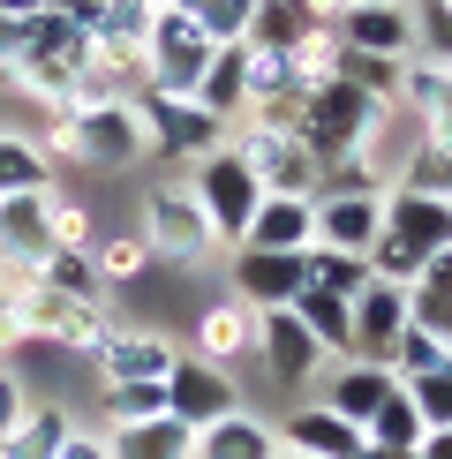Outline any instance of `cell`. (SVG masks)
Segmentation results:
<instances>
[{
	"label": "cell",
	"mask_w": 452,
	"mask_h": 459,
	"mask_svg": "<svg viewBox=\"0 0 452 459\" xmlns=\"http://www.w3.org/2000/svg\"><path fill=\"white\" fill-rule=\"evenodd\" d=\"M438 248H452V204L414 196V188H385V226H377V248H369V279L414 286Z\"/></svg>",
	"instance_id": "obj_1"
},
{
	"label": "cell",
	"mask_w": 452,
	"mask_h": 459,
	"mask_svg": "<svg viewBox=\"0 0 452 459\" xmlns=\"http://www.w3.org/2000/svg\"><path fill=\"white\" fill-rule=\"evenodd\" d=\"M136 234L151 241V256L174 264V272H196V264L219 256V234H212V219H204V204L188 196V181H151L143 188Z\"/></svg>",
	"instance_id": "obj_2"
},
{
	"label": "cell",
	"mask_w": 452,
	"mask_h": 459,
	"mask_svg": "<svg viewBox=\"0 0 452 459\" xmlns=\"http://www.w3.org/2000/svg\"><path fill=\"white\" fill-rule=\"evenodd\" d=\"M188 196L204 204V219H212L219 248L234 256L241 234H249V219H256V204H264V181L241 166V151H234V143H219L212 159H196V174H188Z\"/></svg>",
	"instance_id": "obj_3"
},
{
	"label": "cell",
	"mask_w": 452,
	"mask_h": 459,
	"mask_svg": "<svg viewBox=\"0 0 452 459\" xmlns=\"http://www.w3.org/2000/svg\"><path fill=\"white\" fill-rule=\"evenodd\" d=\"M212 53H219V46L196 30V15L159 8V15H151V30H143V91L196 99V83H204V68H212Z\"/></svg>",
	"instance_id": "obj_4"
},
{
	"label": "cell",
	"mask_w": 452,
	"mask_h": 459,
	"mask_svg": "<svg viewBox=\"0 0 452 459\" xmlns=\"http://www.w3.org/2000/svg\"><path fill=\"white\" fill-rule=\"evenodd\" d=\"M136 113H143V136H151V159L166 166H196L234 136L219 113H204L196 99H174V91H136Z\"/></svg>",
	"instance_id": "obj_5"
},
{
	"label": "cell",
	"mask_w": 452,
	"mask_h": 459,
	"mask_svg": "<svg viewBox=\"0 0 452 459\" xmlns=\"http://www.w3.org/2000/svg\"><path fill=\"white\" fill-rule=\"evenodd\" d=\"M68 159L91 166V174H128V166H143L151 159L143 113L136 106H83V113H68Z\"/></svg>",
	"instance_id": "obj_6"
},
{
	"label": "cell",
	"mask_w": 452,
	"mask_h": 459,
	"mask_svg": "<svg viewBox=\"0 0 452 459\" xmlns=\"http://www.w3.org/2000/svg\"><path fill=\"white\" fill-rule=\"evenodd\" d=\"M99 361V385H166V369L181 361V347L159 332V324H113Z\"/></svg>",
	"instance_id": "obj_7"
},
{
	"label": "cell",
	"mask_w": 452,
	"mask_h": 459,
	"mask_svg": "<svg viewBox=\"0 0 452 459\" xmlns=\"http://www.w3.org/2000/svg\"><path fill=\"white\" fill-rule=\"evenodd\" d=\"M234 407H241L234 369H212V361H196V354H181L174 369H166V414H174V422L212 429V422H226Z\"/></svg>",
	"instance_id": "obj_8"
},
{
	"label": "cell",
	"mask_w": 452,
	"mask_h": 459,
	"mask_svg": "<svg viewBox=\"0 0 452 459\" xmlns=\"http://www.w3.org/2000/svg\"><path fill=\"white\" fill-rule=\"evenodd\" d=\"M256 361L272 369V385H317V369H325V347L309 339V324H301L294 309H256Z\"/></svg>",
	"instance_id": "obj_9"
},
{
	"label": "cell",
	"mask_w": 452,
	"mask_h": 459,
	"mask_svg": "<svg viewBox=\"0 0 452 459\" xmlns=\"http://www.w3.org/2000/svg\"><path fill=\"white\" fill-rule=\"evenodd\" d=\"M226 279H234V301H249V309H294V294L309 286V264L279 256V248H234V264H226Z\"/></svg>",
	"instance_id": "obj_10"
},
{
	"label": "cell",
	"mask_w": 452,
	"mask_h": 459,
	"mask_svg": "<svg viewBox=\"0 0 452 459\" xmlns=\"http://www.w3.org/2000/svg\"><path fill=\"white\" fill-rule=\"evenodd\" d=\"M188 354L196 361H212V369H241V361L256 354V309L249 301H204L196 324H188Z\"/></svg>",
	"instance_id": "obj_11"
},
{
	"label": "cell",
	"mask_w": 452,
	"mask_h": 459,
	"mask_svg": "<svg viewBox=\"0 0 452 459\" xmlns=\"http://www.w3.org/2000/svg\"><path fill=\"white\" fill-rule=\"evenodd\" d=\"M332 30H339L347 53H369V61H414V8H407V0H385V8H339Z\"/></svg>",
	"instance_id": "obj_12"
},
{
	"label": "cell",
	"mask_w": 452,
	"mask_h": 459,
	"mask_svg": "<svg viewBox=\"0 0 452 459\" xmlns=\"http://www.w3.org/2000/svg\"><path fill=\"white\" fill-rule=\"evenodd\" d=\"M279 445L287 452H309V459H369V437L354 422H339L325 399H309V407H287V422H272Z\"/></svg>",
	"instance_id": "obj_13"
},
{
	"label": "cell",
	"mask_w": 452,
	"mask_h": 459,
	"mask_svg": "<svg viewBox=\"0 0 452 459\" xmlns=\"http://www.w3.org/2000/svg\"><path fill=\"white\" fill-rule=\"evenodd\" d=\"M377 226H385V196H317V248H347L369 264Z\"/></svg>",
	"instance_id": "obj_14"
},
{
	"label": "cell",
	"mask_w": 452,
	"mask_h": 459,
	"mask_svg": "<svg viewBox=\"0 0 452 459\" xmlns=\"http://www.w3.org/2000/svg\"><path fill=\"white\" fill-rule=\"evenodd\" d=\"M392 392H400V377H392L385 361L354 354V361H339V369H332V385H325V407L339 414V422H354V429H362V422H369L377 407H385Z\"/></svg>",
	"instance_id": "obj_15"
},
{
	"label": "cell",
	"mask_w": 452,
	"mask_h": 459,
	"mask_svg": "<svg viewBox=\"0 0 452 459\" xmlns=\"http://www.w3.org/2000/svg\"><path fill=\"white\" fill-rule=\"evenodd\" d=\"M400 332H407V286H392V279H369L362 294H354V354L385 361Z\"/></svg>",
	"instance_id": "obj_16"
},
{
	"label": "cell",
	"mask_w": 452,
	"mask_h": 459,
	"mask_svg": "<svg viewBox=\"0 0 452 459\" xmlns=\"http://www.w3.org/2000/svg\"><path fill=\"white\" fill-rule=\"evenodd\" d=\"M0 256L8 264H46L53 256V204L38 196H0Z\"/></svg>",
	"instance_id": "obj_17"
},
{
	"label": "cell",
	"mask_w": 452,
	"mask_h": 459,
	"mask_svg": "<svg viewBox=\"0 0 452 459\" xmlns=\"http://www.w3.org/2000/svg\"><path fill=\"white\" fill-rule=\"evenodd\" d=\"M309 241H317V204H301V196H264L249 234H241V248H279V256H294Z\"/></svg>",
	"instance_id": "obj_18"
},
{
	"label": "cell",
	"mask_w": 452,
	"mask_h": 459,
	"mask_svg": "<svg viewBox=\"0 0 452 459\" xmlns=\"http://www.w3.org/2000/svg\"><path fill=\"white\" fill-rule=\"evenodd\" d=\"M196 459H279V429L264 422V414L234 407L226 422L196 429Z\"/></svg>",
	"instance_id": "obj_19"
},
{
	"label": "cell",
	"mask_w": 452,
	"mask_h": 459,
	"mask_svg": "<svg viewBox=\"0 0 452 459\" xmlns=\"http://www.w3.org/2000/svg\"><path fill=\"white\" fill-rule=\"evenodd\" d=\"M294 316L309 324V339L339 361H354V301L347 294H325V286H301L294 294Z\"/></svg>",
	"instance_id": "obj_20"
},
{
	"label": "cell",
	"mask_w": 452,
	"mask_h": 459,
	"mask_svg": "<svg viewBox=\"0 0 452 459\" xmlns=\"http://www.w3.org/2000/svg\"><path fill=\"white\" fill-rule=\"evenodd\" d=\"M113 459H196V429L159 414V422H128V429H106Z\"/></svg>",
	"instance_id": "obj_21"
},
{
	"label": "cell",
	"mask_w": 452,
	"mask_h": 459,
	"mask_svg": "<svg viewBox=\"0 0 452 459\" xmlns=\"http://www.w3.org/2000/svg\"><path fill=\"white\" fill-rule=\"evenodd\" d=\"M91 264H99V286H106V294H128V286H143L151 272H159V256H151L143 234H106V241H91Z\"/></svg>",
	"instance_id": "obj_22"
},
{
	"label": "cell",
	"mask_w": 452,
	"mask_h": 459,
	"mask_svg": "<svg viewBox=\"0 0 452 459\" xmlns=\"http://www.w3.org/2000/svg\"><path fill=\"white\" fill-rule=\"evenodd\" d=\"M53 188V159L30 143V128H0V196H38Z\"/></svg>",
	"instance_id": "obj_23"
},
{
	"label": "cell",
	"mask_w": 452,
	"mask_h": 459,
	"mask_svg": "<svg viewBox=\"0 0 452 459\" xmlns=\"http://www.w3.org/2000/svg\"><path fill=\"white\" fill-rule=\"evenodd\" d=\"M392 188H414V196L452 204V143L414 136V143H407V159H400V174H392Z\"/></svg>",
	"instance_id": "obj_24"
},
{
	"label": "cell",
	"mask_w": 452,
	"mask_h": 459,
	"mask_svg": "<svg viewBox=\"0 0 452 459\" xmlns=\"http://www.w3.org/2000/svg\"><path fill=\"white\" fill-rule=\"evenodd\" d=\"M309 23H317V15L301 8V0H256V15H249V30H241V46H256V53H294Z\"/></svg>",
	"instance_id": "obj_25"
},
{
	"label": "cell",
	"mask_w": 452,
	"mask_h": 459,
	"mask_svg": "<svg viewBox=\"0 0 452 459\" xmlns=\"http://www.w3.org/2000/svg\"><path fill=\"white\" fill-rule=\"evenodd\" d=\"M196 106L219 113L226 128L249 113V91H241V46H219V53H212V68H204V83H196Z\"/></svg>",
	"instance_id": "obj_26"
},
{
	"label": "cell",
	"mask_w": 452,
	"mask_h": 459,
	"mask_svg": "<svg viewBox=\"0 0 452 459\" xmlns=\"http://www.w3.org/2000/svg\"><path fill=\"white\" fill-rule=\"evenodd\" d=\"M68 429H75V422H68L61 407H30L23 422H15L8 437H0V459H53V452H61V437H68Z\"/></svg>",
	"instance_id": "obj_27"
},
{
	"label": "cell",
	"mask_w": 452,
	"mask_h": 459,
	"mask_svg": "<svg viewBox=\"0 0 452 459\" xmlns=\"http://www.w3.org/2000/svg\"><path fill=\"white\" fill-rule=\"evenodd\" d=\"M287 61H294V83H301V91H317V83H332V75L347 68V46H339V30H332V23H309Z\"/></svg>",
	"instance_id": "obj_28"
},
{
	"label": "cell",
	"mask_w": 452,
	"mask_h": 459,
	"mask_svg": "<svg viewBox=\"0 0 452 459\" xmlns=\"http://www.w3.org/2000/svg\"><path fill=\"white\" fill-rule=\"evenodd\" d=\"M38 279H46L53 294H68V301H106V286H99V264H91V248H53V256L38 264Z\"/></svg>",
	"instance_id": "obj_29"
},
{
	"label": "cell",
	"mask_w": 452,
	"mask_h": 459,
	"mask_svg": "<svg viewBox=\"0 0 452 459\" xmlns=\"http://www.w3.org/2000/svg\"><path fill=\"white\" fill-rule=\"evenodd\" d=\"M362 437H369L377 452H414V445H422V414H414V399H407V392H392L385 407L362 422Z\"/></svg>",
	"instance_id": "obj_30"
},
{
	"label": "cell",
	"mask_w": 452,
	"mask_h": 459,
	"mask_svg": "<svg viewBox=\"0 0 452 459\" xmlns=\"http://www.w3.org/2000/svg\"><path fill=\"white\" fill-rule=\"evenodd\" d=\"M301 264H309V286H325V294H362V286H369V264L362 256H347V248H301Z\"/></svg>",
	"instance_id": "obj_31"
},
{
	"label": "cell",
	"mask_w": 452,
	"mask_h": 459,
	"mask_svg": "<svg viewBox=\"0 0 452 459\" xmlns=\"http://www.w3.org/2000/svg\"><path fill=\"white\" fill-rule=\"evenodd\" d=\"M445 361H452V347H445V339H430L422 324H407V332L392 339V354H385V369L400 377V385H414V377H430V369H445Z\"/></svg>",
	"instance_id": "obj_32"
},
{
	"label": "cell",
	"mask_w": 452,
	"mask_h": 459,
	"mask_svg": "<svg viewBox=\"0 0 452 459\" xmlns=\"http://www.w3.org/2000/svg\"><path fill=\"white\" fill-rule=\"evenodd\" d=\"M99 407H106V429L159 422L166 414V385H99Z\"/></svg>",
	"instance_id": "obj_33"
},
{
	"label": "cell",
	"mask_w": 452,
	"mask_h": 459,
	"mask_svg": "<svg viewBox=\"0 0 452 459\" xmlns=\"http://www.w3.org/2000/svg\"><path fill=\"white\" fill-rule=\"evenodd\" d=\"M241 91H249V106L287 99V91H301V83H294V61H287V53H256V46H241Z\"/></svg>",
	"instance_id": "obj_34"
},
{
	"label": "cell",
	"mask_w": 452,
	"mask_h": 459,
	"mask_svg": "<svg viewBox=\"0 0 452 459\" xmlns=\"http://www.w3.org/2000/svg\"><path fill=\"white\" fill-rule=\"evenodd\" d=\"M385 188H392V174H385V166H369L362 151H347V159H332V166H325L317 196H385Z\"/></svg>",
	"instance_id": "obj_35"
},
{
	"label": "cell",
	"mask_w": 452,
	"mask_h": 459,
	"mask_svg": "<svg viewBox=\"0 0 452 459\" xmlns=\"http://www.w3.org/2000/svg\"><path fill=\"white\" fill-rule=\"evenodd\" d=\"M407 8H414V0H407ZM414 61L452 68V0H422V8H414Z\"/></svg>",
	"instance_id": "obj_36"
},
{
	"label": "cell",
	"mask_w": 452,
	"mask_h": 459,
	"mask_svg": "<svg viewBox=\"0 0 452 459\" xmlns=\"http://www.w3.org/2000/svg\"><path fill=\"white\" fill-rule=\"evenodd\" d=\"M196 30L212 38V46H241V30H249V15H256V0H196Z\"/></svg>",
	"instance_id": "obj_37"
},
{
	"label": "cell",
	"mask_w": 452,
	"mask_h": 459,
	"mask_svg": "<svg viewBox=\"0 0 452 459\" xmlns=\"http://www.w3.org/2000/svg\"><path fill=\"white\" fill-rule=\"evenodd\" d=\"M414 399V414H422V429H452V361L430 377H414V385H400Z\"/></svg>",
	"instance_id": "obj_38"
},
{
	"label": "cell",
	"mask_w": 452,
	"mask_h": 459,
	"mask_svg": "<svg viewBox=\"0 0 452 459\" xmlns=\"http://www.w3.org/2000/svg\"><path fill=\"white\" fill-rule=\"evenodd\" d=\"M46 204H53V248H91L99 234H91V212L75 196H61V181L46 188Z\"/></svg>",
	"instance_id": "obj_39"
},
{
	"label": "cell",
	"mask_w": 452,
	"mask_h": 459,
	"mask_svg": "<svg viewBox=\"0 0 452 459\" xmlns=\"http://www.w3.org/2000/svg\"><path fill=\"white\" fill-rule=\"evenodd\" d=\"M23 414H30V385H23V369H15V361H0V437L23 422Z\"/></svg>",
	"instance_id": "obj_40"
},
{
	"label": "cell",
	"mask_w": 452,
	"mask_h": 459,
	"mask_svg": "<svg viewBox=\"0 0 452 459\" xmlns=\"http://www.w3.org/2000/svg\"><path fill=\"white\" fill-rule=\"evenodd\" d=\"M53 459H113V445H106V429H68Z\"/></svg>",
	"instance_id": "obj_41"
},
{
	"label": "cell",
	"mask_w": 452,
	"mask_h": 459,
	"mask_svg": "<svg viewBox=\"0 0 452 459\" xmlns=\"http://www.w3.org/2000/svg\"><path fill=\"white\" fill-rule=\"evenodd\" d=\"M414 459H452V429H422V445H414Z\"/></svg>",
	"instance_id": "obj_42"
},
{
	"label": "cell",
	"mask_w": 452,
	"mask_h": 459,
	"mask_svg": "<svg viewBox=\"0 0 452 459\" xmlns=\"http://www.w3.org/2000/svg\"><path fill=\"white\" fill-rule=\"evenodd\" d=\"M15 347H23V332H15V309H8V301H0V361H8Z\"/></svg>",
	"instance_id": "obj_43"
},
{
	"label": "cell",
	"mask_w": 452,
	"mask_h": 459,
	"mask_svg": "<svg viewBox=\"0 0 452 459\" xmlns=\"http://www.w3.org/2000/svg\"><path fill=\"white\" fill-rule=\"evenodd\" d=\"M38 8H53V0H0V23H23V15H38Z\"/></svg>",
	"instance_id": "obj_44"
},
{
	"label": "cell",
	"mask_w": 452,
	"mask_h": 459,
	"mask_svg": "<svg viewBox=\"0 0 452 459\" xmlns=\"http://www.w3.org/2000/svg\"><path fill=\"white\" fill-rule=\"evenodd\" d=\"M301 8H309L317 23H332V15H339V0H301Z\"/></svg>",
	"instance_id": "obj_45"
},
{
	"label": "cell",
	"mask_w": 452,
	"mask_h": 459,
	"mask_svg": "<svg viewBox=\"0 0 452 459\" xmlns=\"http://www.w3.org/2000/svg\"><path fill=\"white\" fill-rule=\"evenodd\" d=\"M369 459H414V452H377V445H369Z\"/></svg>",
	"instance_id": "obj_46"
},
{
	"label": "cell",
	"mask_w": 452,
	"mask_h": 459,
	"mask_svg": "<svg viewBox=\"0 0 452 459\" xmlns=\"http://www.w3.org/2000/svg\"><path fill=\"white\" fill-rule=\"evenodd\" d=\"M339 8H385V0H339Z\"/></svg>",
	"instance_id": "obj_47"
},
{
	"label": "cell",
	"mask_w": 452,
	"mask_h": 459,
	"mask_svg": "<svg viewBox=\"0 0 452 459\" xmlns=\"http://www.w3.org/2000/svg\"><path fill=\"white\" fill-rule=\"evenodd\" d=\"M279 459H309V452H287V445H279Z\"/></svg>",
	"instance_id": "obj_48"
},
{
	"label": "cell",
	"mask_w": 452,
	"mask_h": 459,
	"mask_svg": "<svg viewBox=\"0 0 452 459\" xmlns=\"http://www.w3.org/2000/svg\"><path fill=\"white\" fill-rule=\"evenodd\" d=\"M0 38H8V23H0Z\"/></svg>",
	"instance_id": "obj_49"
}]
</instances>
